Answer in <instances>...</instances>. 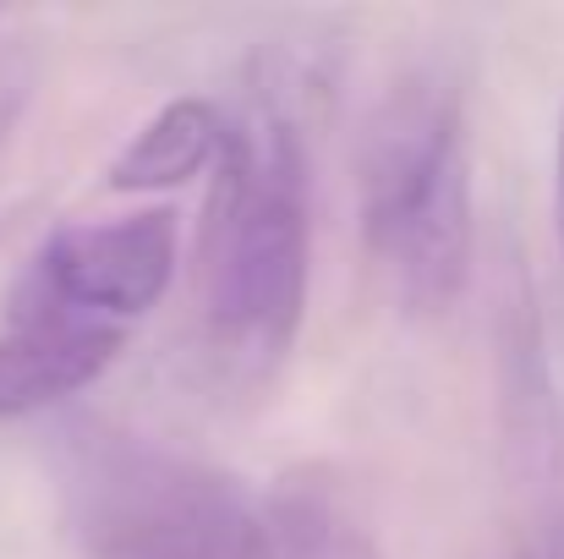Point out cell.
Instances as JSON below:
<instances>
[{"label": "cell", "mask_w": 564, "mask_h": 559, "mask_svg": "<svg viewBox=\"0 0 564 559\" xmlns=\"http://www.w3.org/2000/svg\"><path fill=\"white\" fill-rule=\"evenodd\" d=\"M307 264L313 219L302 132L274 99H252V110L230 121L197 236L214 352L252 373L274 368L307 313Z\"/></svg>", "instance_id": "cell-1"}, {"label": "cell", "mask_w": 564, "mask_h": 559, "mask_svg": "<svg viewBox=\"0 0 564 559\" xmlns=\"http://www.w3.org/2000/svg\"><path fill=\"white\" fill-rule=\"evenodd\" d=\"M362 236L411 313H444L471 280V160L460 88L444 72H405L368 116Z\"/></svg>", "instance_id": "cell-2"}, {"label": "cell", "mask_w": 564, "mask_h": 559, "mask_svg": "<svg viewBox=\"0 0 564 559\" xmlns=\"http://www.w3.org/2000/svg\"><path fill=\"white\" fill-rule=\"evenodd\" d=\"M61 510L83 559H263V499L208 461L105 422L66 433Z\"/></svg>", "instance_id": "cell-3"}, {"label": "cell", "mask_w": 564, "mask_h": 559, "mask_svg": "<svg viewBox=\"0 0 564 559\" xmlns=\"http://www.w3.org/2000/svg\"><path fill=\"white\" fill-rule=\"evenodd\" d=\"M171 280H176V214L143 208L127 219L55 230L11 291L127 330L171 291Z\"/></svg>", "instance_id": "cell-4"}, {"label": "cell", "mask_w": 564, "mask_h": 559, "mask_svg": "<svg viewBox=\"0 0 564 559\" xmlns=\"http://www.w3.org/2000/svg\"><path fill=\"white\" fill-rule=\"evenodd\" d=\"M127 346V330L11 291L0 324V417H33L88 389Z\"/></svg>", "instance_id": "cell-5"}, {"label": "cell", "mask_w": 564, "mask_h": 559, "mask_svg": "<svg viewBox=\"0 0 564 559\" xmlns=\"http://www.w3.org/2000/svg\"><path fill=\"white\" fill-rule=\"evenodd\" d=\"M263 559H383L351 483L324 466H291L263 494Z\"/></svg>", "instance_id": "cell-6"}, {"label": "cell", "mask_w": 564, "mask_h": 559, "mask_svg": "<svg viewBox=\"0 0 564 559\" xmlns=\"http://www.w3.org/2000/svg\"><path fill=\"white\" fill-rule=\"evenodd\" d=\"M225 138H230V121L214 99H197V94L171 99L110 160V192H165V186L192 182L219 165Z\"/></svg>", "instance_id": "cell-7"}, {"label": "cell", "mask_w": 564, "mask_h": 559, "mask_svg": "<svg viewBox=\"0 0 564 559\" xmlns=\"http://www.w3.org/2000/svg\"><path fill=\"white\" fill-rule=\"evenodd\" d=\"M554 236H560V264H564V110H560V143H554Z\"/></svg>", "instance_id": "cell-8"}, {"label": "cell", "mask_w": 564, "mask_h": 559, "mask_svg": "<svg viewBox=\"0 0 564 559\" xmlns=\"http://www.w3.org/2000/svg\"><path fill=\"white\" fill-rule=\"evenodd\" d=\"M516 559H549V555H538V549H521ZM554 559H560V555H554Z\"/></svg>", "instance_id": "cell-9"}, {"label": "cell", "mask_w": 564, "mask_h": 559, "mask_svg": "<svg viewBox=\"0 0 564 559\" xmlns=\"http://www.w3.org/2000/svg\"><path fill=\"white\" fill-rule=\"evenodd\" d=\"M560 559H564V555H560Z\"/></svg>", "instance_id": "cell-10"}]
</instances>
